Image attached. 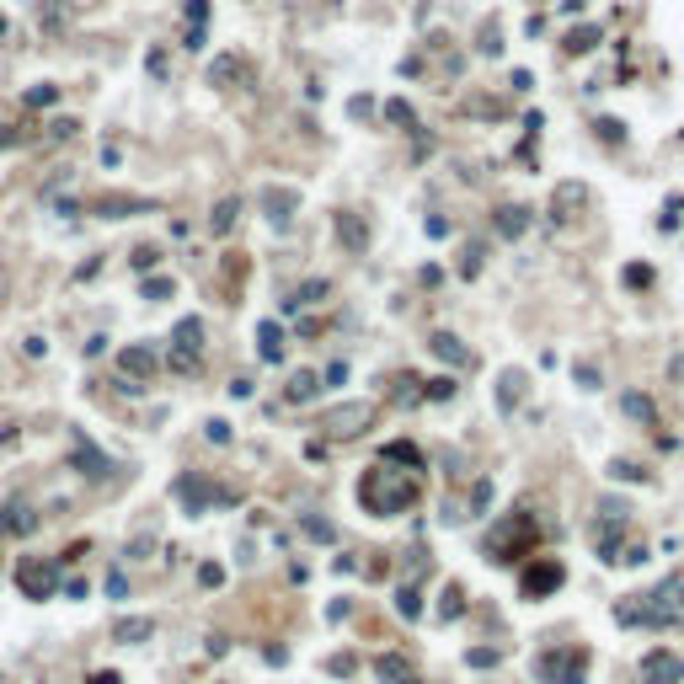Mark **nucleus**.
<instances>
[{"label":"nucleus","mask_w":684,"mask_h":684,"mask_svg":"<svg viewBox=\"0 0 684 684\" xmlns=\"http://www.w3.org/2000/svg\"><path fill=\"white\" fill-rule=\"evenodd\" d=\"M91 684H118V673H91Z\"/></svg>","instance_id":"25"},{"label":"nucleus","mask_w":684,"mask_h":684,"mask_svg":"<svg viewBox=\"0 0 684 684\" xmlns=\"http://www.w3.org/2000/svg\"><path fill=\"white\" fill-rule=\"evenodd\" d=\"M428 396H433V401H444V396H455V380H433V385H428Z\"/></svg>","instance_id":"20"},{"label":"nucleus","mask_w":684,"mask_h":684,"mask_svg":"<svg viewBox=\"0 0 684 684\" xmlns=\"http://www.w3.org/2000/svg\"><path fill=\"white\" fill-rule=\"evenodd\" d=\"M385 455H390V460H407V465H422V455H417V449H412V444H390V449H385Z\"/></svg>","instance_id":"17"},{"label":"nucleus","mask_w":684,"mask_h":684,"mask_svg":"<svg viewBox=\"0 0 684 684\" xmlns=\"http://www.w3.org/2000/svg\"><path fill=\"white\" fill-rule=\"evenodd\" d=\"M326 428L332 433H359L364 422H369V407H364V401H353V407H337V412H326Z\"/></svg>","instance_id":"6"},{"label":"nucleus","mask_w":684,"mask_h":684,"mask_svg":"<svg viewBox=\"0 0 684 684\" xmlns=\"http://www.w3.org/2000/svg\"><path fill=\"white\" fill-rule=\"evenodd\" d=\"M315 390H321V380H315V374H294V380H289V401H311Z\"/></svg>","instance_id":"12"},{"label":"nucleus","mask_w":684,"mask_h":684,"mask_svg":"<svg viewBox=\"0 0 684 684\" xmlns=\"http://www.w3.org/2000/svg\"><path fill=\"white\" fill-rule=\"evenodd\" d=\"M497 396H503V412H514V407H518V396H524V374L508 369V374H503V390H497Z\"/></svg>","instance_id":"8"},{"label":"nucleus","mask_w":684,"mask_h":684,"mask_svg":"<svg viewBox=\"0 0 684 684\" xmlns=\"http://www.w3.org/2000/svg\"><path fill=\"white\" fill-rule=\"evenodd\" d=\"M556 589H562V567L556 562H540V567L524 572V593L529 599H545V593H556Z\"/></svg>","instance_id":"4"},{"label":"nucleus","mask_w":684,"mask_h":684,"mask_svg":"<svg viewBox=\"0 0 684 684\" xmlns=\"http://www.w3.org/2000/svg\"><path fill=\"white\" fill-rule=\"evenodd\" d=\"M150 294H156V300H166V294H171V284H166V278H156V284H144V300H150Z\"/></svg>","instance_id":"22"},{"label":"nucleus","mask_w":684,"mask_h":684,"mask_svg":"<svg viewBox=\"0 0 684 684\" xmlns=\"http://www.w3.org/2000/svg\"><path fill=\"white\" fill-rule=\"evenodd\" d=\"M374 673H380L385 684H412V673H407V663H401V658H380V663H374Z\"/></svg>","instance_id":"9"},{"label":"nucleus","mask_w":684,"mask_h":684,"mask_svg":"<svg viewBox=\"0 0 684 684\" xmlns=\"http://www.w3.org/2000/svg\"><path fill=\"white\" fill-rule=\"evenodd\" d=\"M305 529H311L315 540H332V524H326V518H321V524H315V518H305Z\"/></svg>","instance_id":"23"},{"label":"nucleus","mask_w":684,"mask_h":684,"mask_svg":"<svg viewBox=\"0 0 684 684\" xmlns=\"http://www.w3.org/2000/svg\"><path fill=\"white\" fill-rule=\"evenodd\" d=\"M75 465H86V476H102V455H96V449H86V444H75Z\"/></svg>","instance_id":"14"},{"label":"nucleus","mask_w":684,"mask_h":684,"mask_svg":"<svg viewBox=\"0 0 684 684\" xmlns=\"http://www.w3.org/2000/svg\"><path fill=\"white\" fill-rule=\"evenodd\" d=\"M567 48H572V54H583V48H593V33H572V43H567Z\"/></svg>","instance_id":"24"},{"label":"nucleus","mask_w":684,"mask_h":684,"mask_svg":"<svg viewBox=\"0 0 684 684\" xmlns=\"http://www.w3.org/2000/svg\"><path fill=\"white\" fill-rule=\"evenodd\" d=\"M524 225H529V209H503L497 214V230L503 236H524Z\"/></svg>","instance_id":"11"},{"label":"nucleus","mask_w":684,"mask_h":684,"mask_svg":"<svg viewBox=\"0 0 684 684\" xmlns=\"http://www.w3.org/2000/svg\"><path fill=\"white\" fill-rule=\"evenodd\" d=\"M150 631H156V625L134 615V620H118V625H112V642H123V647H139V642L150 637Z\"/></svg>","instance_id":"7"},{"label":"nucleus","mask_w":684,"mask_h":684,"mask_svg":"<svg viewBox=\"0 0 684 684\" xmlns=\"http://www.w3.org/2000/svg\"><path fill=\"white\" fill-rule=\"evenodd\" d=\"M487 503H492V481H476V492H470V514H481Z\"/></svg>","instance_id":"16"},{"label":"nucleus","mask_w":684,"mask_h":684,"mask_svg":"<svg viewBox=\"0 0 684 684\" xmlns=\"http://www.w3.org/2000/svg\"><path fill=\"white\" fill-rule=\"evenodd\" d=\"M460 610H465V604H460V589H449V593H444V615H449V620H455Z\"/></svg>","instance_id":"21"},{"label":"nucleus","mask_w":684,"mask_h":684,"mask_svg":"<svg viewBox=\"0 0 684 684\" xmlns=\"http://www.w3.org/2000/svg\"><path fill=\"white\" fill-rule=\"evenodd\" d=\"M433 353H439V359H449V364H470V353H465V348H460L455 337H444V332L433 337Z\"/></svg>","instance_id":"10"},{"label":"nucleus","mask_w":684,"mask_h":684,"mask_svg":"<svg viewBox=\"0 0 684 684\" xmlns=\"http://www.w3.org/2000/svg\"><path fill=\"white\" fill-rule=\"evenodd\" d=\"M54 572H59V562H22L16 567V583H22L27 599H54Z\"/></svg>","instance_id":"3"},{"label":"nucleus","mask_w":684,"mask_h":684,"mask_svg":"<svg viewBox=\"0 0 684 684\" xmlns=\"http://www.w3.org/2000/svg\"><path fill=\"white\" fill-rule=\"evenodd\" d=\"M257 342H262V359H278V353H284V332H278L273 321H267L262 332H257Z\"/></svg>","instance_id":"13"},{"label":"nucleus","mask_w":684,"mask_h":684,"mask_svg":"<svg viewBox=\"0 0 684 684\" xmlns=\"http://www.w3.org/2000/svg\"><path fill=\"white\" fill-rule=\"evenodd\" d=\"M0 33H6V22H0Z\"/></svg>","instance_id":"27"},{"label":"nucleus","mask_w":684,"mask_h":684,"mask_svg":"<svg viewBox=\"0 0 684 684\" xmlns=\"http://www.w3.org/2000/svg\"><path fill=\"white\" fill-rule=\"evenodd\" d=\"M642 673H647L652 684H673V679H684V658H673V652H647Z\"/></svg>","instance_id":"5"},{"label":"nucleus","mask_w":684,"mask_h":684,"mask_svg":"<svg viewBox=\"0 0 684 684\" xmlns=\"http://www.w3.org/2000/svg\"><path fill=\"white\" fill-rule=\"evenodd\" d=\"M6 144H11V134H6V129H0V150H6Z\"/></svg>","instance_id":"26"},{"label":"nucleus","mask_w":684,"mask_h":684,"mask_svg":"<svg viewBox=\"0 0 684 684\" xmlns=\"http://www.w3.org/2000/svg\"><path fill=\"white\" fill-rule=\"evenodd\" d=\"M583 663H589V652H545L540 663H535V668H540V679L545 684H577L583 679Z\"/></svg>","instance_id":"2"},{"label":"nucleus","mask_w":684,"mask_h":684,"mask_svg":"<svg viewBox=\"0 0 684 684\" xmlns=\"http://www.w3.org/2000/svg\"><path fill=\"white\" fill-rule=\"evenodd\" d=\"M412 497H417V487H412L407 476H396V470H385V465L364 470V481H359V503L369 508V514H380V518L412 508Z\"/></svg>","instance_id":"1"},{"label":"nucleus","mask_w":684,"mask_h":684,"mask_svg":"<svg viewBox=\"0 0 684 684\" xmlns=\"http://www.w3.org/2000/svg\"><path fill=\"white\" fill-rule=\"evenodd\" d=\"M156 262H161L156 246H139V252H134V267H156Z\"/></svg>","instance_id":"18"},{"label":"nucleus","mask_w":684,"mask_h":684,"mask_svg":"<svg viewBox=\"0 0 684 684\" xmlns=\"http://www.w3.org/2000/svg\"><path fill=\"white\" fill-rule=\"evenodd\" d=\"M123 369H156V359H150V353H144V348H129V353H123Z\"/></svg>","instance_id":"15"},{"label":"nucleus","mask_w":684,"mask_h":684,"mask_svg":"<svg viewBox=\"0 0 684 684\" xmlns=\"http://www.w3.org/2000/svg\"><path fill=\"white\" fill-rule=\"evenodd\" d=\"M396 604H401V615H417V610H422V604H417V589H401Z\"/></svg>","instance_id":"19"}]
</instances>
